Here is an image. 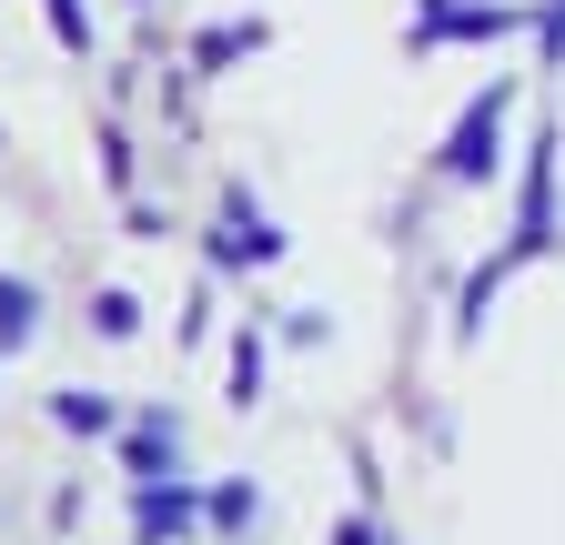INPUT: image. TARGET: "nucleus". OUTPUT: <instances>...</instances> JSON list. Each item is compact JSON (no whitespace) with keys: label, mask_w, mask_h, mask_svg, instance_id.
Wrapping results in <instances>:
<instances>
[{"label":"nucleus","mask_w":565,"mask_h":545,"mask_svg":"<svg viewBox=\"0 0 565 545\" xmlns=\"http://www.w3.org/2000/svg\"><path fill=\"white\" fill-rule=\"evenodd\" d=\"M484 162H494V101H484V111L455 131V172H484Z\"/></svg>","instance_id":"obj_1"}]
</instances>
